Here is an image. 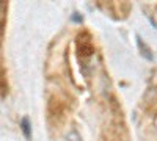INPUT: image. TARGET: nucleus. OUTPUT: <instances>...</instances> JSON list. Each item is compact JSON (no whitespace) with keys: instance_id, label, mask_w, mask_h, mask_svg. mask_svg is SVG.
I'll use <instances>...</instances> for the list:
<instances>
[{"instance_id":"nucleus-1","label":"nucleus","mask_w":157,"mask_h":141,"mask_svg":"<svg viewBox=\"0 0 157 141\" xmlns=\"http://www.w3.org/2000/svg\"><path fill=\"white\" fill-rule=\"evenodd\" d=\"M77 50L82 57H91L94 54V44H93L90 33L83 32L77 36Z\"/></svg>"},{"instance_id":"nucleus-2","label":"nucleus","mask_w":157,"mask_h":141,"mask_svg":"<svg viewBox=\"0 0 157 141\" xmlns=\"http://www.w3.org/2000/svg\"><path fill=\"white\" fill-rule=\"evenodd\" d=\"M135 39H137V46H138V49H140V52H141V55L145 57L146 60L152 61V60H154V55H152V52H151V49H149V46H148L146 43H143V39H141L140 36H137Z\"/></svg>"},{"instance_id":"nucleus-3","label":"nucleus","mask_w":157,"mask_h":141,"mask_svg":"<svg viewBox=\"0 0 157 141\" xmlns=\"http://www.w3.org/2000/svg\"><path fill=\"white\" fill-rule=\"evenodd\" d=\"M21 129H22L25 138L32 139V124H30V119H29V118H24V119L21 121Z\"/></svg>"},{"instance_id":"nucleus-4","label":"nucleus","mask_w":157,"mask_h":141,"mask_svg":"<svg viewBox=\"0 0 157 141\" xmlns=\"http://www.w3.org/2000/svg\"><path fill=\"white\" fill-rule=\"evenodd\" d=\"M63 141H82V136L78 135L77 130H71L69 133H66V136L63 138Z\"/></svg>"}]
</instances>
